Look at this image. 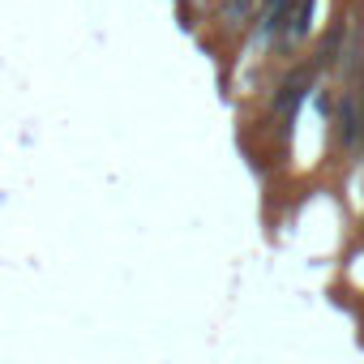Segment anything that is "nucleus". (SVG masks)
I'll use <instances>...</instances> for the list:
<instances>
[{"label": "nucleus", "mask_w": 364, "mask_h": 364, "mask_svg": "<svg viewBox=\"0 0 364 364\" xmlns=\"http://www.w3.org/2000/svg\"><path fill=\"white\" fill-rule=\"evenodd\" d=\"M308 26H313V0H300V13H296V30L291 34L300 39V34H308Z\"/></svg>", "instance_id": "nucleus-1"}, {"label": "nucleus", "mask_w": 364, "mask_h": 364, "mask_svg": "<svg viewBox=\"0 0 364 364\" xmlns=\"http://www.w3.org/2000/svg\"><path fill=\"white\" fill-rule=\"evenodd\" d=\"M244 5H249V0H227V13L236 18V13H244Z\"/></svg>", "instance_id": "nucleus-2"}]
</instances>
